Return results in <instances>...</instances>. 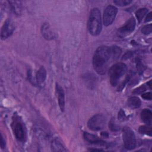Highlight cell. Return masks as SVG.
Wrapping results in <instances>:
<instances>
[{
    "label": "cell",
    "instance_id": "6da1fadb",
    "mask_svg": "<svg viewBox=\"0 0 152 152\" xmlns=\"http://www.w3.org/2000/svg\"><path fill=\"white\" fill-rule=\"evenodd\" d=\"M111 58L110 47L100 46L97 48L93 57V68L97 73L100 75L105 74Z\"/></svg>",
    "mask_w": 152,
    "mask_h": 152
},
{
    "label": "cell",
    "instance_id": "7a4b0ae2",
    "mask_svg": "<svg viewBox=\"0 0 152 152\" xmlns=\"http://www.w3.org/2000/svg\"><path fill=\"white\" fill-rule=\"evenodd\" d=\"M102 27L100 12L98 8H94L90 12L87 23L88 30L91 35L96 36L100 33Z\"/></svg>",
    "mask_w": 152,
    "mask_h": 152
},
{
    "label": "cell",
    "instance_id": "3957f363",
    "mask_svg": "<svg viewBox=\"0 0 152 152\" xmlns=\"http://www.w3.org/2000/svg\"><path fill=\"white\" fill-rule=\"evenodd\" d=\"M126 66L124 63L118 62L113 64L109 70L110 82L112 86H116L121 78L125 74Z\"/></svg>",
    "mask_w": 152,
    "mask_h": 152
},
{
    "label": "cell",
    "instance_id": "277c9868",
    "mask_svg": "<svg viewBox=\"0 0 152 152\" xmlns=\"http://www.w3.org/2000/svg\"><path fill=\"white\" fill-rule=\"evenodd\" d=\"M11 126L16 139L20 142H25L27 139L26 127L18 116H15L12 119Z\"/></svg>",
    "mask_w": 152,
    "mask_h": 152
},
{
    "label": "cell",
    "instance_id": "5b68a950",
    "mask_svg": "<svg viewBox=\"0 0 152 152\" xmlns=\"http://www.w3.org/2000/svg\"><path fill=\"white\" fill-rule=\"evenodd\" d=\"M122 138L124 147L127 150H132L136 146V138L134 131L129 127L122 129Z\"/></svg>",
    "mask_w": 152,
    "mask_h": 152
},
{
    "label": "cell",
    "instance_id": "8992f818",
    "mask_svg": "<svg viewBox=\"0 0 152 152\" xmlns=\"http://www.w3.org/2000/svg\"><path fill=\"white\" fill-rule=\"evenodd\" d=\"M106 119L102 114H96L92 116L87 122V126L90 129L97 131L105 127Z\"/></svg>",
    "mask_w": 152,
    "mask_h": 152
},
{
    "label": "cell",
    "instance_id": "52a82bcc",
    "mask_svg": "<svg viewBox=\"0 0 152 152\" xmlns=\"http://www.w3.org/2000/svg\"><path fill=\"white\" fill-rule=\"evenodd\" d=\"M118 12V8L113 5H108L103 12V21L105 26L110 25L114 21Z\"/></svg>",
    "mask_w": 152,
    "mask_h": 152
},
{
    "label": "cell",
    "instance_id": "ba28073f",
    "mask_svg": "<svg viewBox=\"0 0 152 152\" xmlns=\"http://www.w3.org/2000/svg\"><path fill=\"white\" fill-rule=\"evenodd\" d=\"M135 20L134 17H131L125 24L120 27L117 31V34L119 37L123 38L131 34L135 29Z\"/></svg>",
    "mask_w": 152,
    "mask_h": 152
},
{
    "label": "cell",
    "instance_id": "9c48e42d",
    "mask_svg": "<svg viewBox=\"0 0 152 152\" xmlns=\"http://www.w3.org/2000/svg\"><path fill=\"white\" fill-rule=\"evenodd\" d=\"M15 29V26L13 21L8 18L4 22L1 31V38L2 40H5L9 37L13 33Z\"/></svg>",
    "mask_w": 152,
    "mask_h": 152
},
{
    "label": "cell",
    "instance_id": "30bf717a",
    "mask_svg": "<svg viewBox=\"0 0 152 152\" xmlns=\"http://www.w3.org/2000/svg\"><path fill=\"white\" fill-rule=\"evenodd\" d=\"M84 139L88 142L93 144H96V145H102V146H107V143L105 142L104 141L100 139L96 135H94L93 134H90L88 132H84Z\"/></svg>",
    "mask_w": 152,
    "mask_h": 152
},
{
    "label": "cell",
    "instance_id": "8fae6325",
    "mask_svg": "<svg viewBox=\"0 0 152 152\" xmlns=\"http://www.w3.org/2000/svg\"><path fill=\"white\" fill-rule=\"evenodd\" d=\"M55 90L58 96L59 106L60 107L61 110L63 112L65 109V93L64 89L60 85L56 83L55 86Z\"/></svg>",
    "mask_w": 152,
    "mask_h": 152
},
{
    "label": "cell",
    "instance_id": "7c38bea8",
    "mask_svg": "<svg viewBox=\"0 0 152 152\" xmlns=\"http://www.w3.org/2000/svg\"><path fill=\"white\" fill-rule=\"evenodd\" d=\"M41 31L43 36L46 40H52L55 37V33L50 30L48 23H44L41 28Z\"/></svg>",
    "mask_w": 152,
    "mask_h": 152
},
{
    "label": "cell",
    "instance_id": "4fadbf2b",
    "mask_svg": "<svg viewBox=\"0 0 152 152\" xmlns=\"http://www.w3.org/2000/svg\"><path fill=\"white\" fill-rule=\"evenodd\" d=\"M141 118L143 122L147 124V125H151L152 122V112L150 109H144L141 112Z\"/></svg>",
    "mask_w": 152,
    "mask_h": 152
},
{
    "label": "cell",
    "instance_id": "5bb4252c",
    "mask_svg": "<svg viewBox=\"0 0 152 152\" xmlns=\"http://www.w3.org/2000/svg\"><path fill=\"white\" fill-rule=\"evenodd\" d=\"M141 102L140 99L137 97H131L128 99L127 102L128 106L132 109H137L141 106Z\"/></svg>",
    "mask_w": 152,
    "mask_h": 152
},
{
    "label": "cell",
    "instance_id": "9a60e30c",
    "mask_svg": "<svg viewBox=\"0 0 152 152\" xmlns=\"http://www.w3.org/2000/svg\"><path fill=\"white\" fill-rule=\"evenodd\" d=\"M36 81L38 83L40 84L45 81L46 78V71L43 66L39 68L36 73Z\"/></svg>",
    "mask_w": 152,
    "mask_h": 152
},
{
    "label": "cell",
    "instance_id": "2e32d148",
    "mask_svg": "<svg viewBox=\"0 0 152 152\" xmlns=\"http://www.w3.org/2000/svg\"><path fill=\"white\" fill-rule=\"evenodd\" d=\"M12 11L16 14L20 15L21 12V4L20 1H8Z\"/></svg>",
    "mask_w": 152,
    "mask_h": 152
},
{
    "label": "cell",
    "instance_id": "e0dca14e",
    "mask_svg": "<svg viewBox=\"0 0 152 152\" xmlns=\"http://www.w3.org/2000/svg\"><path fill=\"white\" fill-rule=\"evenodd\" d=\"M51 148L53 151H65L66 150L64 148L63 145L57 140L52 141L51 144Z\"/></svg>",
    "mask_w": 152,
    "mask_h": 152
},
{
    "label": "cell",
    "instance_id": "ac0fdd59",
    "mask_svg": "<svg viewBox=\"0 0 152 152\" xmlns=\"http://www.w3.org/2000/svg\"><path fill=\"white\" fill-rule=\"evenodd\" d=\"M148 11V9L145 8H142L138 10L135 12V16L139 23H140L144 17L145 16V15L147 14Z\"/></svg>",
    "mask_w": 152,
    "mask_h": 152
},
{
    "label": "cell",
    "instance_id": "d6986e66",
    "mask_svg": "<svg viewBox=\"0 0 152 152\" xmlns=\"http://www.w3.org/2000/svg\"><path fill=\"white\" fill-rule=\"evenodd\" d=\"M110 50H111V55L112 58L114 60L118 59L120 55L121 54L122 50L121 49L117 46H113L110 47Z\"/></svg>",
    "mask_w": 152,
    "mask_h": 152
},
{
    "label": "cell",
    "instance_id": "ffe728a7",
    "mask_svg": "<svg viewBox=\"0 0 152 152\" xmlns=\"http://www.w3.org/2000/svg\"><path fill=\"white\" fill-rule=\"evenodd\" d=\"M138 131L142 134H145L150 136L151 135V128L148 126H141L139 128Z\"/></svg>",
    "mask_w": 152,
    "mask_h": 152
},
{
    "label": "cell",
    "instance_id": "44dd1931",
    "mask_svg": "<svg viewBox=\"0 0 152 152\" xmlns=\"http://www.w3.org/2000/svg\"><path fill=\"white\" fill-rule=\"evenodd\" d=\"M151 31H152V27L151 24L145 25L143 26L141 28V32L145 35L150 34L151 33Z\"/></svg>",
    "mask_w": 152,
    "mask_h": 152
},
{
    "label": "cell",
    "instance_id": "7402d4cb",
    "mask_svg": "<svg viewBox=\"0 0 152 152\" xmlns=\"http://www.w3.org/2000/svg\"><path fill=\"white\" fill-rule=\"evenodd\" d=\"M109 128L110 129V130L112 131L116 132L120 129V127L115 123V122L113 119L110 120L109 124Z\"/></svg>",
    "mask_w": 152,
    "mask_h": 152
},
{
    "label": "cell",
    "instance_id": "603a6c76",
    "mask_svg": "<svg viewBox=\"0 0 152 152\" xmlns=\"http://www.w3.org/2000/svg\"><path fill=\"white\" fill-rule=\"evenodd\" d=\"M113 2L119 6H126L129 5L132 2V1L130 0H115L113 1Z\"/></svg>",
    "mask_w": 152,
    "mask_h": 152
},
{
    "label": "cell",
    "instance_id": "cb8c5ba5",
    "mask_svg": "<svg viewBox=\"0 0 152 152\" xmlns=\"http://www.w3.org/2000/svg\"><path fill=\"white\" fill-rule=\"evenodd\" d=\"M136 61H137V66L138 71L139 73L141 74L143 72V71L144 70L145 68L143 66V65L142 64V63L141 62V60L139 58H137Z\"/></svg>",
    "mask_w": 152,
    "mask_h": 152
},
{
    "label": "cell",
    "instance_id": "d4e9b609",
    "mask_svg": "<svg viewBox=\"0 0 152 152\" xmlns=\"http://www.w3.org/2000/svg\"><path fill=\"white\" fill-rule=\"evenodd\" d=\"M130 78H131V75H128L126 77L125 80L118 86V91H121V90L123 89V88L124 87V86H125V84L127 83V82L129 81Z\"/></svg>",
    "mask_w": 152,
    "mask_h": 152
},
{
    "label": "cell",
    "instance_id": "484cf974",
    "mask_svg": "<svg viewBox=\"0 0 152 152\" xmlns=\"http://www.w3.org/2000/svg\"><path fill=\"white\" fill-rule=\"evenodd\" d=\"M145 90H146V87L144 85H143V86H141L137 88L136 89H135L134 90L133 93L135 94H140V93H143Z\"/></svg>",
    "mask_w": 152,
    "mask_h": 152
},
{
    "label": "cell",
    "instance_id": "4316f807",
    "mask_svg": "<svg viewBox=\"0 0 152 152\" xmlns=\"http://www.w3.org/2000/svg\"><path fill=\"white\" fill-rule=\"evenodd\" d=\"M126 118V115L125 114V112L123 110L121 109L119 112H118V119L120 121H124Z\"/></svg>",
    "mask_w": 152,
    "mask_h": 152
},
{
    "label": "cell",
    "instance_id": "83f0119b",
    "mask_svg": "<svg viewBox=\"0 0 152 152\" xmlns=\"http://www.w3.org/2000/svg\"><path fill=\"white\" fill-rule=\"evenodd\" d=\"M142 97L145 100H151V92H147L142 94Z\"/></svg>",
    "mask_w": 152,
    "mask_h": 152
},
{
    "label": "cell",
    "instance_id": "f1b7e54d",
    "mask_svg": "<svg viewBox=\"0 0 152 152\" xmlns=\"http://www.w3.org/2000/svg\"><path fill=\"white\" fill-rule=\"evenodd\" d=\"M133 55L132 52H127L124 56L122 58V59H126L128 58H129L132 56V55Z\"/></svg>",
    "mask_w": 152,
    "mask_h": 152
},
{
    "label": "cell",
    "instance_id": "f546056e",
    "mask_svg": "<svg viewBox=\"0 0 152 152\" xmlns=\"http://www.w3.org/2000/svg\"><path fill=\"white\" fill-rule=\"evenodd\" d=\"M1 147L2 148H4L5 147V141L4 139L2 134H1Z\"/></svg>",
    "mask_w": 152,
    "mask_h": 152
},
{
    "label": "cell",
    "instance_id": "4dcf8cb0",
    "mask_svg": "<svg viewBox=\"0 0 152 152\" xmlns=\"http://www.w3.org/2000/svg\"><path fill=\"white\" fill-rule=\"evenodd\" d=\"M151 20V12H149L145 18V22H148V21H150Z\"/></svg>",
    "mask_w": 152,
    "mask_h": 152
},
{
    "label": "cell",
    "instance_id": "1f68e13d",
    "mask_svg": "<svg viewBox=\"0 0 152 152\" xmlns=\"http://www.w3.org/2000/svg\"><path fill=\"white\" fill-rule=\"evenodd\" d=\"M100 134H101V136L104 138H107L109 137V134L107 132H102Z\"/></svg>",
    "mask_w": 152,
    "mask_h": 152
},
{
    "label": "cell",
    "instance_id": "d6a6232c",
    "mask_svg": "<svg viewBox=\"0 0 152 152\" xmlns=\"http://www.w3.org/2000/svg\"><path fill=\"white\" fill-rule=\"evenodd\" d=\"M151 80H150L148 83H147V85L149 86V87H150V88H151Z\"/></svg>",
    "mask_w": 152,
    "mask_h": 152
},
{
    "label": "cell",
    "instance_id": "836d02e7",
    "mask_svg": "<svg viewBox=\"0 0 152 152\" xmlns=\"http://www.w3.org/2000/svg\"><path fill=\"white\" fill-rule=\"evenodd\" d=\"M90 151H103V150L101 149H90Z\"/></svg>",
    "mask_w": 152,
    "mask_h": 152
}]
</instances>
